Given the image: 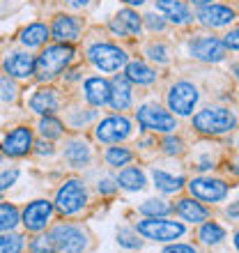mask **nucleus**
Instances as JSON below:
<instances>
[{"mask_svg": "<svg viewBox=\"0 0 239 253\" xmlns=\"http://www.w3.org/2000/svg\"><path fill=\"white\" fill-rule=\"evenodd\" d=\"M74 60V46L72 44H53L46 46L37 58H35V76L37 81L46 83V81L58 79L67 67Z\"/></svg>", "mask_w": 239, "mask_h": 253, "instance_id": "obj_1", "label": "nucleus"}, {"mask_svg": "<svg viewBox=\"0 0 239 253\" xmlns=\"http://www.w3.org/2000/svg\"><path fill=\"white\" fill-rule=\"evenodd\" d=\"M235 125H237V115L230 108H223V106L202 108L193 118V126L200 133H209V136H221V133L233 131Z\"/></svg>", "mask_w": 239, "mask_h": 253, "instance_id": "obj_2", "label": "nucleus"}, {"mask_svg": "<svg viewBox=\"0 0 239 253\" xmlns=\"http://www.w3.org/2000/svg\"><path fill=\"white\" fill-rule=\"evenodd\" d=\"M48 235L53 240L55 253H85L90 247L87 230L76 223H58Z\"/></svg>", "mask_w": 239, "mask_h": 253, "instance_id": "obj_3", "label": "nucleus"}, {"mask_svg": "<svg viewBox=\"0 0 239 253\" xmlns=\"http://www.w3.org/2000/svg\"><path fill=\"white\" fill-rule=\"evenodd\" d=\"M87 205V189L80 180H67L55 193L53 210L62 216H74V214L83 212V207Z\"/></svg>", "mask_w": 239, "mask_h": 253, "instance_id": "obj_4", "label": "nucleus"}, {"mask_svg": "<svg viewBox=\"0 0 239 253\" xmlns=\"http://www.w3.org/2000/svg\"><path fill=\"white\" fill-rule=\"evenodd\" d=\"M136 233L152 242H175L184 235V223L168 221L163 216H145L136 223Z\"/></svg>", "mask_w": 239, "mask_h": 253, "instance_id": "obj_5", "label": "nucleus"}, {"mask_svg": "<svg viewBox=\"0 0 239 253\" xmlns=\"http://www.w3.org/2000/svg\"><path fill=\"white\" fill-rule=\"evenodd\" d=\"M87 60L92 62L99 72L115 74L126 65V53L120 46H115V44L97 42V44H92V46L87 48Z\"/></svg>", "mask_w": 239, "mask_h": 253, "instance_id": "obj_6", "label": "nucleus"}, {"mask_svg": "<svg viewBox=\"0 0 239 253\" xmlns=\"http://www.w3.org/2000/svg\"><path fill=\"white\" fill-rule=\"evenodd\" d=\"M136 120L147 131H161L168 133L175 129V115H170L166 108L157 106V104H143L136 111Z\"/></svg>", "mask_w": 239, "mask_h": 253, "instance_id": "obj_7", "label": "nucleus"}, {"mask_svg": "<svg viewBox=\"0 0 239 253\" xmlns=\"http://www.w3.org/2000/svg\"><path fill=\"white\" fill-rule=\"evenodd\" d=\"M198 87L189 81H179L168 90V108L175 111V115H191L198 104Z\"/></svg>", "mask_w": 239, "mask_h": 253, "instance_id": "obj_8", "label": "nucleus"}, {"mask_svg": "<svg viewBox=\"0 0 239 253\" xmlns=\"http://www.w3.org/2000/svg\"><path fill=\"white\" fill-rule=\"evenodd\" d=\"M94 136H97L99 143H108V145L122 143L124 138L131 136V120L124 118V115H111V118H104V120L97 125V129H94Z\"/></svg>", "mask_w": 239, "mask_h": 253, "instance_id": "obj_9", "label": "nucleus"}, {"mask_svg": "<svg viewBox=\"0 0 239 253\" xmlns=\"http://www.w3.org/2000/svg\"><path fill=\"white\" fill-rule=\"evenodd\" d=\"M51 216H53V203L51 200H33L28 203L23 214H21V223L26 226V230L30 233H41L44 228L51 223Z\"/></svg>", "mask_w": 239, "mask_h": 253, "instance_id": "obj_10", "label": "nucleus"}, {"mask_svg": "<svg viewBox=\"0 0 239 253\" xmlns=\"http://www.w3.org/2000/svg\"><path fill=\"white\" fill-rule=\"evenodd\" d=\"M186 187H189L193 198L205 200V203H221L228 196V184L223 180H216V177H196Z\"/></svg>", "mask_w": 239, "mask_h": 253, "instance_id": "obj_11", "label": "nucleus"}, {"mask_svg": "<svg viewBox=\"0 0 239 253\" xmlns=\"http://www.w3.org/2000/svg\"><path fill=\"white\" fill-rule=\"evenodd\" d=\"M35 140H33V129H28V126H16L12 131L7 133L2 143H0V150L5 157H12V159H21V157H26L30 150H33Z\"/></svg>", "mask_w": 239, "mask_h": 253, "instance_id": "obj_12", "label": "nucleus"}, {"mask_svg": "<svg viewBox=\"0 0 239 253\" xmlns=\"http://www.w3.org/2000/svg\"><path fill=\"white\" fill-rule=\"evenodd\" d=\"M189 51H191L196 60L202 62H221L228 53L226 44L219 37H198V40H193L189 44Z\"/></svg>", "mask_w": 239, "mask_h": 253, "instance_id": "obj_13", "label": "nucleus"}, {"mask_svg": "<svg viewBox=\"0 0 239 253\" xmlns=\"http://www.w3.org/2000/svg\"><path fill=\"white\" fill-rule=\"evenodd\" d=\"M53 40L58 44H74V42L80 37V30H83V23H80L76 16H69V14H58L53 19V26L48 28Z\"/></svg>", "mask_w": 239, "mask_h": 253, "instance_id": "obj_14", "label": "nucleus"}, {"mask_svg": "<svg viewBox=\"0 0 239 253\" xmlns=\"http://www.w3.org/2000/svg\"><path fill=\"white\" fill-rule=\"evenodd\" d=\"M2 69L9 79H30L35 74V55L26 53V51L7 53L2 60Z\"/></svg>", "mask_w": 239, "mask_h": 253, "instance_id": "obj_15", "label": "nucleus"}, {"mask_svg": "<svg viewBox=\"0 0 239 253\" xmlns=\"http://www.w3.org/2000/svg\"><path fill=\"white\" fill-rule=\"evenodd\" d=\"M198 19L209 28H226L235 21V9L228 5H219V2H209L198 9Z\"/></svg>", "mask_w": 239, "mask_h": 253, "instance_id": "obj_16", "label": "nucleus"}, {"mask_svg": "<svg viewBox=\"0 0 239 253\" xmlns=\"http://www.w3.org/2000/svg\"><path fill=\"white\" fill-rule=\"evenodd\" d=\"M62 106V97L55 87H41L30 97V108L40 115H53Z\"/></svg>", "mask_w": 239, "mask_h": 253, "instance_id": "obj_17", "label": "nucleus"}, {"mask_svg": "<svg viewBox=\"0 0 239 253\" xmlns=\"http://www.w3.org/2000/svg\"><path fill=\"white\" fill-rule=\"evenodd\" d=\"M140 28H143V16L133 12V9H120L115 14V19L111 21V30L115 35H122V37H136L140 33Z\"/></svg>", "mask_w": 239, "mask_h": 253, "instance_id": "obj_18", "label": "nucleus"}, {"mask_svg": "<svg viewBox=\"0 0 239 253\" xmlns=\"http://www.w3.org/2000/svg\"><path fill=\"white\" fill-rule=\"evenodd\" d=\"M131 101H133L131 81L118 74L111 81V99H108V104L113 106V111H126V108L131 106Z\"/></svg>", "mask_w": 239, "mask_h": 253, "instance_id": "obj_19", "label": "nucleus"}, {"mask_svg": "<svg viewBox=\"0 0 239 253\" xmlns=\"http://www.w3.org/2000/svg\"><path fill=\"white\" fill-rule=\"evenodd\" d=\"M83 97L92 106H104L111 99V83L106 79H101V76L85 79V83H83Z\"/></svg>", "mask_w": 239, "mask_h": 253, "instance_id": "obj_20", "label": "nucleus"}, {"mask_svg": "<svg viewBox=\"0 0 239 253\" xmlns=\"http://www.w3.org/2000/svg\"><path fill=\"white\" fill-rule=\"evenodd\" d=\"M157 9L175 26H184V23H189L193 19L191 9L182 0H157Z\"/></svg>", "mask_w": 239, "mask_h": 253, "instance_id": "obj_21", "label": "nucleus"}, {"mask_svg": "<svg viewBox=\"0 0 239 253\" xmlns=\"http://www.w3.org/2000/svg\"><path fill=\"white\" fill-rule=\"evenodd\" d=\"M90 159H92V150H90V145H87L83 138H74L67 143L65 147V161L69 164V166L74 168H83L90 164Z\"/></svg>", "mask_w": 239, "mask_h": 253, "instance_id": "obj_22", "label": "nucleus"}, {"mask_svg": "<svg viewBox=\"0 0 239 253\" xmlns=\"http://www.w3.org/2000/svg\"><path fill=\"white\" fill-rule=\"evenodd\" d=\"M51 37V30H48L46 23H30L28 28L21 30V44L26 48H37V46H44Z\"/></svg>", "mask_w": 239, "mask_h": 253, "instance_id": "obj_23", "label": "nucleus"}, {"mask_svg": "<svg viewBox=\"0 0 239 253\" xmlns=\"http://www.w3.org/2000/svg\"><path fill=\"white\" fill-rule=\"evenodd\" d=\"M175 210H177L179 216L184 221H189V223H202V221L209 219V210L202 207L200 203H196L193 198H182Z\"/></svg>", "mask_w": 239, "mask_h": 253, "instance_id": "obj_24", "label": "nucleus"}, {"mask_svg": "<svg viewBox=\"0 0 239 253\" xmlns=\"http://www.w3.org/2000/svg\"><path fill=\"white\" fill-rule=\"evenodd\" d=\"M124 67H126L124 76L131 81V83H138V85H150V83H154V81H157V72H154L152 67H147L145 62L133 60V62H129V65H124Z\"/></svg>", "mask_w": 239, "mask_h": 253, "instance_id": "obj_25", "label": "nucleus"}, {"mask_svg": "<svg viewBox=\"0 0 239 253\" xmlns=\"http://www.w3.org/2000/svg\"><path fill=\"white\" fill-rule=\"evenodd\" d=\"M115 182H118V187L126 189V191H140V189L145 187V173L136 166H126L120 170Z\"/></svg>", "mask_w": 239, "mask_h": 253, "instance_id": "obj_26", "label": "nucleus"}, {"mask_svg": "<svg viewBox=\"0 0 239 253\" xmlns=\"http://www.w3.org/2000/svg\"><path fill=\"white\" fill-rule=\"evenodd\" d=\"M152 180L154 187L163 193H175L184 187V177H179V175L175 177V175L166 173V170H157V168H152Z\"/></svg>", "mask_w": 239, "mask_h": 253, "instance_id": "obj_27", "label": "nucleus"}, {"mask_svg": "<svg viewBox=\"0 0 239 253\" xmlns=\"http://www.w3.org/2000/svg\"><path fill=\"white\" fill-rule=\"evenodd\" d=\"M21 212L12 203H0V233H12L19 226Z\"/></svg>", "mask_w": 239, "mask_h": 253, "instance_id": "obj_28", "label": "nucleus"}, {"mask_svg": "<svg viewBox=\"0 0 239 253\" xmlns=\"http://www.w3.org/2000/svg\"><path fill=\"white\" fill-rule=\"evenodd\" d=\"M40 133L46 140H55L65 133V126H62V122H60L55 115H44L40 120Z\"/></svg>", "mask_w": 239, "mask_h": 253, "instance_id": "obj_29", "label": "nucleus"}, {"mask_svg": "<svg viewBox=\"0 0 239 253\" xmlns=\"http://www.w3.org/2000/svg\"><path fill=\"white\" fill-rule=\"evenodd\" d=\"M200 242L202 244H221V242L226 240V230L219 226V223H214V221H209V223H205V226L200 228V233H198Z\"/></svg>", "mask_w": 239, "mask_h": 253, "instance_id": "obj_30", "label": "nucleus"}, {"mask_svg": "<svg viewBox=\"0 0 239 253\" xmlns=\"http://www.w3.org/2000/svg\"><path fill=\"white\" fill-rule=\"evenodd\" d=\"M138 212L143 216H166V214L173 212V205H168L166 200H145L143 205L138 207Z\"/></svg>", "mask_w": 239, "mask_h": 253, "instance_id": "obj_31", "label": "nucleus"}, {"mask_svg": "<svg viewBox=\"0 0 239 253\" xmlns=\"http://www.w3.org/2000/svg\"><path fill=\"white\" fill-rule=\"evenodd\" d=\"M104 159H106L108 166H126L129 161L133 159V152L131 150H126V147H108L106 154H104Z\"/></svg>", "mask_w": 239, "mask_h": 253, "instance_id": "obj_32", "label": "nucleus"}, {"mask_svg": "<svg viewBox=\"0 0 239 253\" xmlns=\"http://www.w3.org/2000/svg\"><path fill=\"white\" fill-rule=\"evenodd\" d=\"M26 247L23 237L16 233H2L0 235V253H21Z\"/></svg>", "mask_w": 239, "mask_h": 253, "instance_id": "obj_33", "label": "nucleus"}, {"mask_svg": "<svg viewBox=\"0 0 239 253\" xmlns=\"http://www.w3.org/2000/svg\"><path fill=\"white\" fill-rule=\"evenodd\" d=\"M118 244L124 249H140L143 242L138 240V233L131 230V228H120L118 230Z\"/></svg>", "mask_w": 239, "mask_h": 253, "instance_id": "obj_34", "label": "nucleus"}, {"mask_svg": "<svg viewBox=\"0 0 239 253\" xmlns=\"http://www.w3.org/2000/svg\"><path fill=\"white\" fill-rule=\"evenodd\" d=\"M30 251L33 253H55L51 235H40V237H35V240L30 242Z\"/></svg>", "mask_w": 239, "mask_h": 253, "instance_id": "obj_35", "label": "nucleus"}, {"mask_svg": "<svg viewBox=\"0 0 239 253\" xmlns=\"http://www.w3.org/2000/svg\"><path fill=\"white\" fill-rule=\"evenodd\" d=\"M147 55L152 58L154 62H159V65H166L170 60V53H168V48L163 44H150L147 46Z\"/></svg>", "mask_w": 239, "mask_h": 253, "instance_id": "obj_36", "label": "nucleus"}, {"mask_svg": "<svg viewBox=\"0 0 239 253\" xmlns=\"http://www.w3.org/2000/svg\"><path fill=\"white\" fill-rule=\"evenodd\" d=\"M16 180H19V168H12V170L0 173V193L7 191L12 184H16Z\"/></svg>", "mask_w": 239, "mask_h": 253, "instance_id": "obj_37", "label": "nucleus"}, {"mask_svg": "<svg viewBox=\"0 0 239 253\" xmlns=\"http://www.w3.org/2000/svg\"><path fill=\"white\" fill-rule=\"evenodd\" d=\"M163 152L170 154V157H173V154H182V152H184V143H182L179 138L168 136V138L163 140Z\"/></svg>", "mask_w": 239, "mask_h": 253, "instance_id": "obj_38", "label": "nucleus"}, {"mask_svg": "<svg viewBox=\"0 0 239 253\" xmlns=\"http://www.w3.org/2000/svg\"><path fill=\"white\" fill-rule=\"evenodd\" d=\"M0 85H2V99L5 101H12L14 97H16V85L9 81V76H2V74H0Z\"/></svg>", "mask_w": 239, "mask_h": 253, "instance_id": "obj_39", "label": "nucleus"}, {"mask_svg": "<svg viewBox=\"0 0 239 253\" xmlns=\"http://www.w3.org/2000/svg\"><path fill=\"white\" fill-rule=\"evenodd\" d=\"M99 193L101 196H113L115 191H118V182L113 180V177H104V180H99Z\"/></svg>", "mask_w": 239, "mask_h": 253, "instance_id": "obj_40", "label": "nucleus"}, {"mask_svg": "<svg viewBox=\"0 0 239 253\" xmlns=\"http://www.w3.org/2000/svg\"><path fill=\"white\" fill-rule=\"evenodd\" d=\"M145 19V26L150 28V30H157V33H161L163 28H166V21L159 19V16H154V14H147V16H143Z\"/></svg>", "mask_w": 239, "mask_h": 253, "instance_id": "obj_41", "label": "nucleus"}, {"mask_svg": "<svg viewBox=\"0 0 239 253\" xmlns=\"http://www.w3.org/2000/svg\"><path fill=\"white\" fill-rule=\"evenodd\" d=\"M223 44H226V48H233V51H239V28H235V30H230V33L226 35V40H223Z\"/></svg>", "mask_w": 239, "mask_h": 253, "instance_id": "obj_42", "label": "nucleus"}, {"mask_svg": "<svg viewBox=\"0 0 239 253\" xmlns=\"http://www.w3.org/2000/svg\"><path fill=\"white\" fill-rule=\"evenodd\" d=\"M163 253H198V251H196V247H191V244H173V247L163 249Z\"/></svg>", "mask_w": 239, "mask_h": 253, "instance_id": "obj_43", "label": "nucleus"}, {"mask_svg": "<svg viewBox=\"0 0 239 253\" xmlns=\"http://www.w3.org/2000/svg\"><path fill=\"white\" fill-rule=\"evenodd\" d=\"M33 147H37L35 152L40 154V157H51V154H53V145H51V143H44V140H41V143H35Z\"/></svg>", "mask_w": 239, "mask_h": 253, "instance_id": "obj_44", "label": "nucleus"}, {"mask_svg": "<svg viewBox=\"0 0 239 253\" xmlns=\"http://www.w3.org/2000/svg\"><path fill=\"white\" fill-rule=\"evenodd\" d=\"M226 214H228V216H230L233 221H239V200H237V203H233L230 207H228Z\"/></svg>", "mask_w": 239, "mask_h": 253, "instance_id": "obj_45", "label": "nucleus"}, {"mask_svg": "<svg viewBox=\"0 0 239 253\" xmlns=\"http://www.w3.org/2000/svg\"><path fill=\"white\" fill-rule=\"evenodd\" d=\"M67 2H69L72 7H85L90 0H67Z\"/></svg>", "mask_w": 239, "mask_h": 253, "instance_id": "obj_46", "label": "nucleus"}, {"mask_svg": "<svg viewBox=\"0 0 239 253\" xmlns=\"http://www.w3.org/2000/svg\"><path fill=\"white\" fill-rule=\"evenodd\" d=\"M124 2H126V5H131V7H140L145 0H124Z\"/></svg>", "mask_w": 239, "mask_h": 253, "instance_id": "obj_47", "label": "nucleus"}, {"mask_svg": "<svg viewBox=\"0 0 239 253\" xmlns=\"http://www.w3.org/2000/svg\"><path fill=\"white\" fill-rule=\"evenodd\" d=\"M189 2H193V5H209V2H214V0H189Z\"/></svg>", "mask_w": 239, "mask_h": 253, "instance_id": "obj_48", "label": "nucleus"}, {"mask_svg": "<svg viewBox=\"0 0 239 253\" xmlns=\"http://www.w3.org/2000/svg\"><path fill=\"white\" fill-rule=\"evenodd\" d=\"M235 247H237V251H239V233L235 235Z\"/></svg>", "mask_w": 239, "mask_h": 253, "instance_id": "obj_49", "label": "nucleus"}, {"mask_svg": "<svg viewBox=\"0 0 239 253\" xmlns=\"http://www.w3.org/2000/svg\"><path fill=\"white\" fill-rule=\"evenodd\" d=\"M235 74H237V79H239V65H235Z\"/></svg>", "mask_w": 239, "mask_h": 253, "instance_id": "obj_50", "label": "nucleus"}, {"mask_svg": "<svg viewBox=\"0 0 239 253\" xmlns=\"http://www.w3.org/2000/svg\"><path fill=\"white\" fill-rule=\"evenodd\" d=\"M235 173H237V175H239V164H235Z\"/></svg>", "mask_w": 239, "mask_h": 253, "instance_id": "obj_51", "label": "nucleus"}, {"mask_svg": "<svg viewBox=\"0 0 239 253\" xmlns=\"http://www.w3.org/2000/svg\"><path fill=\"white\" fill-rule=\"evenodd\" d=\"M0 161H2V150H0Z\"/></svg>", "mask_w": 239, "mask_h": 253, "instance_id": "obj_52", "label": "nucleus"}]
</instances>
